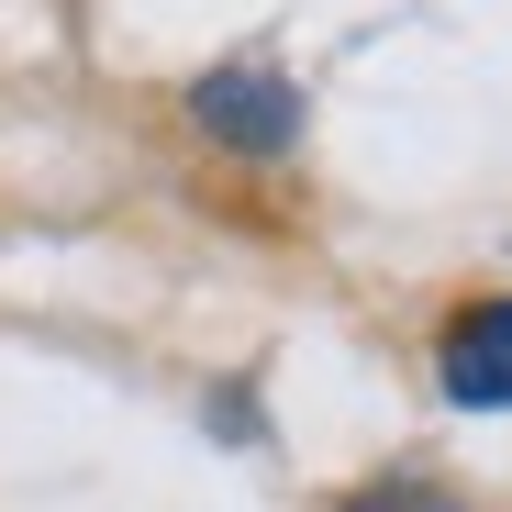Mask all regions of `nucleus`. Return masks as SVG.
Segmentation results:
<instances>
[{"label": "nucleus", "instance_id": "1", "mask_svg": "<svg viewBox=\"0 0 512 512\" xmlns=\"http://www.w3.org/2000/svg\"><path fill=\"white\" fill-rule=\"evenodd\" d=\"M190 112H201L212 145H245V156H279L301 134V90H290L279 67H212L201 90H190Z\"/></svg>", "mask_w": 512, "mask_h": 512}, {"label": "nucleus", "instance_id": "2", "mask_svg": "<svg viewBox=\"0 0 512 512\" xmlns=\"http://www.w3.org/2000/svg\"><path fill=\"white\" fill-rule=\"evenodd\" d=\"M435 379H446V401H468V412H512V301H479V312L446 323Z\"/></svg>", "mask_w": 512, "mask_h": 512}, {"label": "nucleus", "instance_id": "3", "mask_svg": "<svg viewBox=\"0 0 512 512\" xmlns=\"http://www.w3.org/2000/svg\"><path fill=\"white\" fill-rule=\"evenodd\" d=\"M346 512H468V501H457V490H435V479H412V468H401V479H368V490H357Z\"/></svg>", "mask_w": 512, "mask_h": 512}]
</instances>
